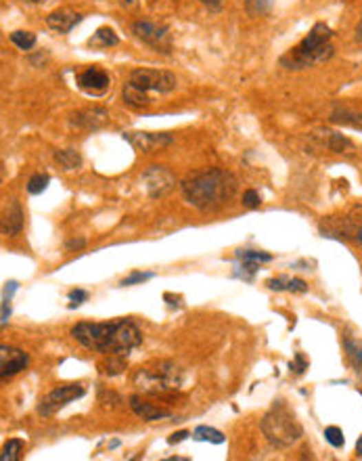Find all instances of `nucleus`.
<instances>
[{
	"label": "nucleus",
	"instance_id": "f03ea898",
	"mask_svg": "<svg viewBox=\"0 0 362 461\" xmlns=\"http://www.w3.org/2000/svg\"><path fill=\"white\" fill-rule=\"evenodd\" d=\"M72 336L84 348L96 350L100 354L128 356L142 344L140 329L126 319L114 323H78L72 327Z\"/></svg>",
	"mask_w": 362,
	"mask_h": 461
},
{
	"label": "nucleus",
	"instance_id": "2eb2a0df",
	"mask_svg": "<svg viewBox=\"0 0 362 461\" xmlns=\"http://www.w3.org/2000/svg\"><path fill=\"white\" fill-rule=\"evenodd\" d=\"M130 407H132V411L140 418V420H145V422H160V420H166L170 413L166 411V409H160V407H155L153 402H147L142 396H138V394H134V396H130Z\"/></svg>",
	"mask_w": 362,
	"mask_h": 461
},
{
	"label": "nucleus",
	"instance_id": "4468645a",
	"mask_svg": "<svg viewBox=\"0 0 362 461\" xmlns=\"http://www.w3.org/2000/svg\"><path fill=\"white\" fill-rule=\"evenodd\" d=\"M80 19H82V15L76 13L74 9H70V7H61V9L53 11V13H48V17H46V25H48L50 30L59 32V34H67V32L74 30L76 23H80Z\"/></svg>",
	"mask_w": 362,
	"mask_h": 461
},
{
	"label": "nucleus",
	"instance_id": "dca6fc26",
	"mask_svg": "<svg viewBox=\"0 0 362 461\" xmlns=\"http://www.w3.org/2000/svg\"><path fill=\"white\" fill-rule=\"evenodd\" d=\"M23 229V210L17 199H11L3 216V235H17Z\"/></svg>",
	"mask_w": 362,
	"mask_h": 461
},
{
	"label": "nucleus",
	"instance_id": "c03bdc74",
	"mask_svg": "<svg viewBox=\"0 0 362 461\" xmlns=\"http://www.w3.org/2000/svg\"><path fill=\"white\" fill-rule=\"evenodd\" d=\"M25 3H32V5H36V3H40V0H25Z\"/></svg>",
	"mask_w": 362,
	"mask_h": 461
},
{
	"label": "nucleus",
	"instance_id": "aec40b11",
	"mask_svg": "<svg viewBox=\"0 0 362 461\" xmlns=\"http://www.w3.org/2000/svg\"><path fill=\"white\" fill-rule=\"evenodd\" d=\"M343 350H345V358L352 365V369L356 373H362V346L354 340V338H345L343 340Z\"/></svg>",
	"mask_w": 362,
	"mask_h": 461
},
{
	"label": "nucleus",
	"instance_id": "9d476101",
	"mask_svg": "<svg viewBox=\"0 0 362 461\" xmlns=\"http://www.w3.org/2000/svg\"><path fill=\"white\" fill-rule=\"evenodd\" d=\"M76 84L82 92H86L90 96H100V94H105L109 90L111 78L103 68L92 65V68H86V70L76 74Z\"/></svg>",
	"mask_w": 362,
	"mask_h": 461
},
{
	"label": "nucleus",
	"instance_id": "a211bd4d",
	"mask_svg": "<svg viewBox=\"0 0 362 461\" xmlns=\"http://www.w3.org/2000/svg\"><path fill=\"white\" fill-rule=\"evenodd\" d=\"M273 291H293V294H304L308 291V283L301 279H291V277H275L268 279L266 283Z\"/></svg>",
	"mask_w": 362,
	"mask_h": 461
},
{
	"label": "nucleus",
	"instance_id": "b1692460",
	"mask_svg": "<svg viewBox=\"0 0 362 461\" xmlns=\"http://www.w3.org/2000/svg\"><path fill=\"white\" fill-rule=\"evenodd\" d=\"M327 147H329L333 153H352V151L356 149L354 143H352L348 136L337 134V132H329V136H327Z\"/></svg>",
	"mask_w": 362,
	"mask_h": 461
},
{
	"label": "nucleus",
	"instance_id": "58836bf2",
	"mask_svg": "<svg viewBox=\"0 0 362 461\" xmlns=\"http://www.w3.org/2000/svg\"><path fill=\"white\" fill-rule=\"evenodd\" d=\"M84 245H86L84 239H72V241H67V247H70V249H82Z\"/></svg>",
	"mask_w": 362,
	"mask_h": 461
},
{
	"label": "nucleus",
	"instance_id": "6ab92c4d",
	"mask_svg": "<svg viewBox=\"0 0 362 461\" xmlns=\"http://www.w3.org/2000/svg\"><path fill=\"white\" fill-rule=\"evenodd\" d=\"M118 44H120V38H118V34L111 28H98L92 34V38L88 40V46L90 48H98V50L109 48V46H118Z\"/></svg>",
	"mask_w": 362,
	"mask_h": 461
},
{
	"label": "nucleus",
	"instance_id": "473e14b6",
	"mask_svg": "<svg viewBox=\"0 0 362 461\" xmlns=\"http://www.w3.org/2000/svg\"><path fill=\"white\" fill-rule=\"evenodd\" d=\"M260 203H262V197H260V193L257 191H253V189H249V191H245L243 193V206L245 208H260Z\"/></svg>",
	"mask_w": 362,
	"mask_h": 461
},
{
	"label": "nucleus",
	"instance_id": "a19ab883",
	"mask_svg": "<svg viewBox=\"0 0 362 461\" xmlns=\"http://www.w3.org/2000/svg\"><path fill=\"white\" fill-rule=\"evenodd\" d=\"M356 453L362 457V436H360V438H358V442H356Z\"/></svg>",
	"mask_w": 362,
	"mask_h": 461
},
{
	"label": "nucleus",
	"instance_id": "c756f323",
	"mask_svg": "<svg viewBox=\"0 0 362 461\" xmlns=\"http://www.w3.org/2000/svg\"><path fill=\"white\" fill-rule=\"evenodd\" d=\"M247 11L249 15H264L270 11L273 7V0H247Z\"/></svg>",
	"mask_w": 362,
	"mask_h": 461
},
{
	"label": "nucleus",
	"instance_id": "39448f33",
	"mask_svg": "<svg viewBox=\"0 0 362 461\" xmlns=\"http://www.w3.org/2000/svg\"><path fill=\"white\" fill-rule=\"evenodd\" d=\"M262 434L275 449H289L301 438V426L285 404H275L262 418Z\"/></svg>",
	"mask_w": 362,
	"mask_h": 461
},
{
	"label": "nucleus",
	"instance_id": "ddd939ff",
	"mask_svg": "<svg viewBox=\"0 0 362 461\" xmlns=\"http://www.w3.org/2000/svg\"><path fill=\"white\" fill-rule=\"evenodd\" d=\"M72 124L82 130H98L109 124V112L103 107H88V110L76 112L72 116Z\"/></svg>",
	"mask_w": 362,
	"mask_h": 461
},
{
	"label": "nucleus",
	"instance_id": "5701e85b",
	"mask_svg": "<svg viewBox=\"0 0 362 461\" xmlns=\"http://www.w3.org/2000/svg\"><path fill=\"white\" fill-rule=\"evenodd\" d=\"M193 438L195 440H201V442H212V444H222L226 440L220 430L210 428V426H197L193 430Z\"/></svg>",
	"mask_w": 362,
	"mask_h": 461
},
{
	"label": "nucleus",
	"instance_id": "0eeeda50",
	"mask_svg": "<svg viewBox=\"0 0 362 461\" xmlns=\"http://www.w3.org/2000/svg\"><path fill=\"white\" fill-rule=\"evenodd\" d=\"M84 386L82 384H65V386H57L55 390H50L38 404V413L44 418L55 416L57 411H61L63 407H67L70 402H74L76 398L84 396Z\"/></svg>",
	"mask_w": 362,
	"mask_h": 461
},
{
	"label": "nucleus",
	"instance_id": "4c0bfd02",
	"mask_svg": "<svg viewBox=\"0 0 362 461\" xmlns=\"http://www.w3.org/2000/svg\"><path fill=\"white\" fill-rule=\"evenodd\" d=\"M184 438H189V432H184V430H182V432L172 434V436L168 438V442H170V444H176V442H182Z\"/></svg>",
	"mask_w": 362,
	"mask_h": 461
},
{
	"label": "nucleus",
	"instance_id": "c85d7f7f",
	"mask_svg": "<svg viewBox=\"0 0 362 461\" xmlns=\"http://www.w3.org/2000/svg\"><path fill=\"white\" fill-rule=\"evenodd\" d=\"M48 183H50L48 174H34V176L28 181V193H32V195H40V193L48 187Z\"/></svg>",
	"mask_w": 362,
	"mask_h": 461
},
{
	"label": "nucleus",
	"instance_id": "7c9ffc66",
	"mask_svg": "<svg viewBox=\"0 0 362 461\" xmlns=\"http://www.w3.org/2000/svg\"><path fill=\"white\" fill-rule=\"evenodd\" d=\"M235 256H241V258H253V260H260V263H270L273 260V254L257 252V249H237Z\"/></svg>",
	"mask_w": 362,
	"mask_h": 461
},
{
	"label": "nucleus",
	"instance_id": "f257e3e1",
	"mask_svg": "<svg viewBox=\"0 0 362 461\" xmlns=\"http://www.w3.org/2000/svg\"><path fill=\"white\" fill-rule=\"evenodd\" d=\"M239 189V183L233 172L222 168H205L191 172L182 178L180 191L182 197L193 208L201 212H212L228 203Z\"/></svg>",
	"mask_w": 362,
	"mask_h": 461
},
{
	"label": "nucleus",
	"instance_id": "9b49d317",
	"mask_svg": "<svg viewBox=\"0 0 362 461\" xmlns=\"http://www.w3.org/2000/svg\"><path fill=\"white\" fill-rule=\"evenodd\" d=\"M124 141L140 153H155L172 145L174 139L168 132H124Z\"/></svg>",
	"mask_w": 362,
	"mask_h": 461
},
{
	"label": "nucleus",
	"instance_id": "2f4dec72",
	"mask_svg": "<svg viewBox=\"0 0 362 461\" xmlns=\"http://www.w3.org/2000/svg\"><path fill=\"white\" fill-rule=\"evenodd\" d=\"M325 438H327V442H329L331 447H335V449L343 447V442H345L343 432H341L337 426H329V428L325 430Z\"/></svg>",
	"mask_w": 362,
	"mask_h": 461
},
{
	"label": "nucleus",
	"instance_id": "e433bc0d",
	"mask_svg": "<svg viewBox=\"0 0 362 461\" xmlns=\"http://www.w3.org/2000/svg\"><path fill=\"white\" fill-rule=\"evenodd\" d=\"M199 3H201L205 9H210V11L218 13V11H222V7H224L226 0H199Z\"/></svg>",
	"mask_w": 362,
	"mask_h": 461
},
{
	"label": "nucleus",
	"instance_id": "412c9836",
	"mask_svg": "<svg viewBox=\"0 0 362 461\" xmlns=\"http://www.w3.org/2000/svg\"><path fill=\"white\" fill-rule=\"evenodd\" d=\"M55 160L65 170H78L82 166V156L76 149H57L55 151Z\"/></svg>",
	"mask_w": 362,
	"mask_h": 461
},
{
	"label": "nucleus",
	"instance_id": "72a5a7b5",
	"mask_svg": "<svg viewBox=\"0 0 362 461\" xmlns=\"http://www.w3.org/2000/svg\"><path fill=\"white\" fill-rule=\"evenodd\" d=\"M153 277H155L153 273H132V275H128L126 279H122L120 285H122V287H128V285L145 283V281H149V279H153Z\"/></svg>",
	"mask_w": 362,
	"mask_h": 461
},
{
	"label": "nucleus",
	"instance_id": "cd10ccee",
	"mask_svg": "<svg viewBox=\"0 0 362 461\" xmlns=\"http://www.w3.org/2000/svg\"><path fill=\"white\" fill-rule=\"evenodd\" d=\"M333 120H335V122L350 124V126H354V128H360V130H362V114H354V112L343 110V112H335V114H333Z\"/></svg>",
	"mask_w": 362,
	"mask_h": 461
},
{
	"label": "nucleus",
	"instance_id": "37998d69",
	"mask_svg": "<svg viewBox=\"0 0 362 461\" xmlns=\"http://www.w3.org/2000/svg\"><path fill=\"white\" fill-rule=\"evenodd\" d=\"M168 461H189V459H184V457H170Z\"/></svg>",
	"mask_w": 362,
	"mask_h": 461
},
{
	"label": "nucleus",
	"instance_id": "4be33fe9",
	"mask_svg": "<svg viewBox=\"0 0 362 461\" xmlns=\"http://www.w3.org/2000/svg\"><path fill=\"white\" fill-rule=\"evenodd\" d=\"M105 356H109V358L98 365L100 373H105L109 378H116V376H120L126 369V358L122 354H105Z\"/></svg>",
	"mask_w": 362,
	"mask_h": 461
},
{
	"label": "nucleus",
	"instance_id": "a878e982",
	"mask_svg": "<svg viewBox=\"0 0 362 461\" xmlns=\"http://www.w3.org/2000/svg\"><path fill=\"white\" fill-rule=\"evenodd\" d=\"M21 453H23V440L19 438H11L5 449H3V461H19L21 459Z\"/></svg>",
	"mask_w": 362,
	"mask_h": 461
},
{
	"label": "nucleus",
	"instance_id": "f704fd0d",
	"mask_svg": "<svg viewBox=\"0 0 362 461\" xmlns=\"http://www.w3.org/2000/svg\"><path fill=\"white\" fill-rule=\"evenodd\" d=\"M86 300H88V291H84V289H72L70 291V309H76V306H80Z\"/></svg>",
	"mask_w": 362,
	"mask_h": 461
},
{
	"label": "nucleus",
	"instance_id": "79ce46f5",
	"mask_svg": "<svg viewBox=\"0 0 362 461\" xmlns=\"http://www.w3.org/2000/svg\"><path fill=\"white\" fill-rule=\"evenodd\" d=\"M356 36H358V40H362V17H360V23H358V28H356Z\"/></svg>",
	"mask_w": 362,
	"mask_h": 461
},
{
	"label": "nucleus",
	"instance_id": "393cba45",
	"mask_svg": "<svg viewBox=\"0 0 362 461\" xmlns=\"http://www.w3.org/2000/svg\"><path fill=\"white\" fill-rule=\"evenodd\" d=\"M17 289V281H9L5 285V294H3V319H0V325L7 327L9 323V317H11V298Z\"/></svg>",
	"mask_w": 362,
	"mask_h": 461
},
{
	"label": "nucleus",
	"instance_id": "ea45409f",
	"mask_svg": "<svg viewBox=\"0 0 362 461\" xmlns=\"http://www.w3.org/2000/svg\"><path fill=\"white\" fill-rule=\"evenodd\" d=\"M164 300H168V304H170V306H180V298H178V296L174 298L172 294H166V296H164Z\"/></svg>",
	"mask_w": 362,
	"mask_h": 461
},
{
	"label": "nucleus",
	"instance_id": "f8f14e48",
	"mask_svg": "<svg viewBox=\"0 0 362 461\" xmlns=\"http://www.w3.org/2000/svg\"><path fill=\"white\" fill-rule=\"evenodd\" d=\"M28 363H30L28 352L7 346V344L0 346V378L3 380L13 378L15 373L23 371L28 367Z\"/></svg>",
	"mask_w": 362,
	"mask_h": 461
},
{
	"label": "nucleus",
	"instance_id": "bb28decb",
	"mask_svg": "<svg viewBox=\"0 0 362 461\" xmlns=\"http://www.w3.org/2000/svg\"><path fill=\"white\" fill-rule=\"evenodd\" d=\"M11 42H13L17 48H21V50H30V48H34V44H36V34L17 30V32L11 34Z\"/></svg>",
	"mask_w": 362,
	"mask_h": 461
},
{
	"label": "nucleus",
	"instance_id": "423d86ee",
	"mask_svg": "<svg viewBox=\"0 0 362 461\" xmlns=\"http://www.w3.org/2000/svg\"><path fill=\"white\" fill-rule=\"evenodd\" d=\"M130 82L147 92H172L176 88V76L166 70L136 68L130 72Z\"/></svg>",
	"mask_w": 362,
	"mask_h": 461
},
{
	"label": "nucleus",
	"instance_id": "6e6552de",
	"mask_svg": "<svg viewBox=\"0 0 362 461\" xmlns=\"http://www.w3.org/2000/svg\"><path fill=\"white\" fill-rule=\"evenodd\" d=\"M132 34L149 44L151 48H155L160 53H170V34H168V28H162L158 23H151V21H134L132 23Z\"/></svg>",
	"mask_w": 362,
	"mask_h": 461
},
{
	"label": "nucleus",
	"instance_id": "20e7f679",
	"mask_svg": "<svg viewBox=\"0 0 362 461\" xmlns=\"http://www.w3.org/2000/svg\"><path fill=\"white\" fill-rule=\"evenodd\" d=\"M132 382L145 394H168L182 386L184 373L172 361H155L147 367H140Z\"/></svg>",
	"mask_w": 362,
	"mask_h": 461
},
{
	"label": "nucleus",
	"instance_id": "1a4fd4ad",
	"mask_svg": "<svg viewBox=\"0 0 362 461\" xmlns=\"http://www.w3.org/2000/svg\"><path fill=\"white\" fill-rule=\"evenodd\" d=\"M142 183L149 197L155 199V197L168 195L176 187V176L166 166H149V170H145L142 174Z\"/></svg>",
	"mask_w": 362,
	"mask_h": 461
},
{
	"label": "nucleus",
	"instance_id": "f3484780",
	"mask_svg": "<svg viewBox=\"0 0 362 461\" xmlns=\"http://www.w3.org/2000/svg\"><path fill=\"white\" fill-rule=\"evenodd\" d=\"M122 96H124V103L128 107H132V110H145V107H149L153 103V99L149 96V92L142 90V88H138L130 80H128V84L122 90Z\"/></svg>",
	"mask_w": 362,
	"mask_h": 461
},
{
	"label": "nucleus",
	"instance_id": "7ed1b4c3",
	"mask_svg": "<svg viewBox=\"0 0 362 461\" xmlns=\"http://www.w3.org/2000/svg\"><path fill=\"white\" fill-rule=\"evenodd\" d=\"M331 36L333 32L329 25L317 23L295 48H291L287 55L281 57V65L287 70H306L317 63H325L333 57Z\"/></svg>",
	"mask_w": 362,
	"mask_h": 461
},
{
	"label": "nucleus",
	"instance_id": "c9c22d12",
	"mask_svg": "<svg viewBox=\"0 0 362 461\" xmlns=\"http://www.w3.org/2000/svg\"><path fill=\"white\" fill-rule=\"evenodd\" d=\"M289 367H291V373H295V376H301V373H304V371L308 369V361H306V358H304V354H301V352H297V354H295V361H293V363H291Z\"/></svg>",
	"mask_w": 362,
	"mask_h": 461
}]
</instances>
